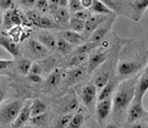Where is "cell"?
<instances>
[{"label": "cell", "mask_w": 148, "mask_h": 128, "mask_svg": "<svg viewBox=\"0 0 148 128\" xmlns=\"http://www.w3.org/2000/svg\"><path fill=\"white\" fill-rule=\"evenodd\" d=\"M26 16H27L29 23L36 27V25H37V22L39 21V18H40L42 15H40L38 11H36V10H32V11H27V12H26Z\"/></svg>", "instance_id": "obj_34"}, {"label": "cell", "mask_w": 148, "mask_h": 128, "mask_svg": "<svg viewBox=\"0 0 148 128\" xmlns=\"http://www.w3.org/2000/svg\"><path fill=\"white\" fill-rule=\"evenodd\" d=\"M0 46H3L4 49H6L14 57L20 56L18 46H17L16 43L12 42L11 39H8V38H5V37H0Z\"/></svg>", "instance_id": "obj_15"}, {"label": "cell", "mask_w": 148, "mask_h": 128, "mask_svg": "<svg viewBox=\"0 0 148 128\" xmlns=\"http://www.w3.org/2000/svg\"><path fill=\"white\" fill-rule=\"evenodd\" d=\"M93 0H81V4H82V7L83 9H89L92 5Z\"/></svg>", "instance_id": "obj_46"}, {"label": "cell", "mask_w": 148, "mask_h": 128, "mask_svg": "<svg viewBox=\"0 0 148 128\" xmlns=\"http://www.w3.org/2000/svg\"><path fill=\"white\" fill-rule=\"evenodd\" d=\"M83 123H84V116L82 115L81 111H78L77 114L72 115L66 128H81L83 126Z\"/></svg>", "instance_id": "obj_24"}, {"label": "cell", "mask_w": 148, "mask_h": 128, "mask_svg": "<svg viewBox=\"0 0 148 128\" xmlns=\"http://www.w3.org/2000/svg\"><path fill=\"white\" fill-rule=\"evenodd\" d=\"M107 55L108 51H97L88 59V72L94 71V68H97L100 63H103L107 60Z\"/></svg>", "instance_id": "obj_13"}, {"label": "cell", "mask_w": 148, "mask_h": 128, "mask_svg": "<svg viewBox=\"0 0 148 128\" xmlns=\"http://www.w3.org/2000/svg\"><path fill=\"white\" fill-rule=\"evenodd\" d=\"M18 70L22 74H28L31 71V67H32V62L27 59H21V60L17 62Z\"/></svg>", "instance_id": "obj_29"}, {"label": "cell", "mask_w": 148, "mask_h": 128, "mask_svg": "<svg viewBox=\"0 0 148 128\" xmlns=\"http://www.w3.org/2000/svg\"><path fill=\"white\" fill-rule=\"evenodd\" d=\"M91 12L99 14V15H112V10L107 4H104L99 0H93L91 7L88 9Z\"/></svg>", "instance_id": "obj_17"}, {"label": "cell", "mask_w": 148, "mask_h": 128, "mask_svg": "<svg viewBox=\"0 0 148 128\" xmlns=\"http://www.w3.org/2000/svg\"><path fill=\"white\" fill-rule=\"evenodd\" d=\"M11 20L14 26H22V12L17 9L11 10Z\"/></svg>", "instance_id": "obj_33"}, {"label": "cell", "mask_w": 148, "mask_h": 128, "mask_svg": "<svg viewBox=\"0 0 148 128\" xmlns=\"http://www.w3.org/2000/svg\"><path fill=\"white\" fill-rule=\"evenodd\" d=\"M28 48H29V51L37 57L47 56L48 55V51H49V49L45 45L42 44L39 40H34V39H31L28 42Z\"/></svg>", "instance_id": "obj_12"}, {"label": "cell", "mask_w": 148, "mask_h": 128, "mask_svg": "<svg viewBox=\"0 0 148 128\" xmlns=\"http://www.w3.org/2000/svg\"><path fill=\"white\" fill-rule=\"evenodd\" d=\"M69 7H70V10L73 14L80 11L81 9H83L82 4H81V0H69Z\"/></svg>", "instance_id": "obj_37"}, {"label": "cell", "mask_w": 148, "mask_h": 128, "mask_svg": "<svg viewBox=\"0 0 148 128\" xmlns=\"http://www.w3.org/2000/svg\"><path fill=\"white\" fill-rule=\"evenodd\" d=\"M45 110H47V105L39 99H36L34 101H32V105H31V117L44 114Z\"/></svg>", "instance_id": "obj_22"}, {"label": "cell", "mask_w": 148, "mask_h": 128, "mask_svg": "<svg viewBox=\"0 0 148 128\" xmlns=\"http://www.w3.org/2000/svg\"><path fill=\"white\" fill-rule=\"evenodd\" d=\"M146 115V111L142 106V103H135L132 101L127 109V121L129 122H135L137 120L142 118Z\"/></svg>", "instance_id": "obj_9"}, {"label": "cell", "mask_w": 148, "mask_h": 128, "mask_svg": "<svg viewBox=\"0 0 148 128\" xmlns=\"http://www.w3.org/2000/svg\"><path fill=\"white\" fill-rule=\"evenodd\" d=\"M54 18L55 22L61 27V26H66L69 25V21H70V15L69 11L66 10V7H59L54 12Z\"/></svg>", "instance_id": "obj_18"}, {"label": "cell", "mask_w": 148, "mask_h": 128, "mask_svg": "<svg viewBox=\"0 0 148 128\" xmlns=\"http://www.w3.org/2000/svg\"><path fill=\"white\" fill-rule=\"evenodd\" d=\"M84 23L86 21L80 20V18H76V17H72L69 21V27H70L71 31L73 32H77V33H81L82 31H84Z\"/></svg>", "instance_id": "obj_26"}, {"label": "cell", "mask_w": 148, "mask_h": 128, "mask_svg": "<svg viewBox=\"0 0 148 128\" xmlns=\"http://www.w3.org/2000/svg\"><path fill=\"white\" fill-rule=\"evenodd\" d=\"M20 128H33L32 126H29V125H23L22 127H20Z\"/></svg>", "instance_id": "obj_51"}, {"label": "cell", "mask_w": 148, "mask_h": 128, "mask_svg": "<svg viewBox=\"0 0 148 128\" xmlns=\"http://www.w3.org/2000/svg\"><path fill=\"white\" fill-rule=\"evenodd\" d=\"M113 21H114V20L112 18V20H109V21H105V22H103V23L100 25L99 27L91 34V37H89V42H93V43H100V42H103L104 37L107 35V33L109 32V29L112 28Z\"/></svg>", "instance_id": "obj_8"}, {"label": "cell", "mask_w": 148, "mask_h": 128, "mask_svg": "<svg viewBox=\"0 0 148 128\" xmlns=\"http://www.w3.org/2000/svg\"><path fill=\"white\" fill-rule=\"evenodd\" d=\"M42 72V67L38 65V63H32V67H31V74H40Z\"/></svg>", "instance_id": "obj_42"}, {"label": "cell", "mask_w": 148, "mask_h": 128, "mask_svg": "<svg viewBox=\"0 0 148 128\" xmlns=\"http://www.w3.org/2000/svg\"><path fill=\"white\" fill-rule=\"evenodd\" d=\"M109 74L108 73H99L98 76L94 78V81H93V84H94V87L98 88V89H102L104 88L105 85H107V83L109 82Z\"/></svg>", "instance_id": "obj_28"}, {"label": "cell", "mask_w": 148, "mask_h": 128, "mask_svg": "<svg viewBox=\"0 0 148 128\" xmlns=\"http://www.w3.org/2000/svg\"><path fill=\"white\" fill-rule=\"evenodd\" d=\"M38 40L42 43L43 45H45L47 48H48L49 50H55L56 49V40L54 35H51L50 33H47V32H44V33H40L38 35Z\"/></svg>", "instance_id": "obj_19"}, {"label": "cell", "mask_w": 148, "mask_h": 128, "mask_svg": "<svg viewBox=\"0 0 148 128\" xmlns=\"http://www.w3.org/2000/svg\"><path fill=\"white\" fill-rule=\"evenodd\" d=\"M87 60V54H75L70 60V66H81Z\"/></svg>", "instance_id": "obj_32"}, {"label": "cell", "mask_w": 148, "mask_h": 128, "mask_svg": "<svg viewBox=\"0 0 148 128\" xmlns=\"http://www.w3.org/2000/svg\"><path fill=\"white\" fill-rule=\"evenodd\" d=\"M65 76H66V82L69 84L76 83L78 81H81V79L86 76V68L82 67V66H76L75 68L67 71L65 73Z\"/></svg>", "instance_id": "obj_11"}, {"label": "cell", "mask_w": 148, "mask_h": 128, "mask_svg": "<svg viewBox=\"0 0 148 128\" xmlns=\"http://www.w3.org/2000/svg\"><path fill=\"white\" fill-rule=\"evenodd\" d=\"M147 92H148V74L143 73L136 82L135 95H134L132 101H135V103H142V99H143L145 94Z\"/></svg>", "instance_id": "obj_4"}, {"label": "cell", "mask_w": 148, "mask_h": 128, "mask_svg": "<svg viewBox=\"0 0 148 128\" xmlns=\"http://www.w3.org/2000/svg\"><path fill=\"white\" fill-rule=\"evenodd\" d=\"M104 128H118V127H116L115 125H113V123H110V125H107Z\"/></svg>", "instance_id": "obj_50"}, {"label": "cell", "mask_w": 148, "mask_h": 128, "mask_svg": "<svg viewBox=\"0 0 148 128\" xmlns=\"http://www.w3.org/2000/svg\"><path fill=\"white\" fill-rule=\"evenodd\" d=\"M0 9L5 10V11L14 9V0H0Z\"/></svg>", "instance_id": "obj_40"}, {"label": "cell", "mask_w": 148, "mask_h": 128, "mask_svg": "<svg viewBox=\"0 0 148 128\" xmlns=\"http://www.w3.org/2000/svg\"><path fill=\"white\" fill-rule=\"evenodd\" d=\"M36 27L37 28H42V29H53V28H61L59 25H58L55 21H53V20H50L49 17H47V16H43L42 15L40 16V18H39V21L37 22V25H36Z\"/></svg>", "instance_id": "obj_20"}, {"label": "cell", "mask_w": 148, "mask_h": 128, "mask_svg": "<svg viewBox=\"0 0 148 128\" xmlns=\"http://www.w3.org/2000/svg\"><path fill=\"white\" fill-rule=\"evenodd\" d=\"M48 1H49V10L53 14H54L56 10L60 7L59 4H58V0H48Z\"/></svg>", "instance_id": "obj_41"}, {"label": "cell", "mask_w": 148, "mask_h": 128, "mask_svg": "<svg viewBox=\"0 0 148 128\" xmlns=\"http://www.w3.org/2000/svg\"><path fill=\"white\" fill-rule=\"evenodd\" d=\"M148 9V0H136V3L134 5V10L136 14V21H138L141 18V16L143 15V12Z\"/></svg>", "instance_id": "obj_23"}, {"label": "cell", "mask_w": 148, "mask_h": 128, "mask_svg": "<svg viewBox=\"0 0 148 128\" xmlns=\"http://www.w3.org/2000/svg\"><path fill=\"white\" fill-rule=\"evenodd\" d=\"M62 38L67 40L69 43H71L73 45H81L84 43V37H82L80 33L73 31H65L62 32Z\"/></svg>", "instance_id": "obj_16"}, {"label": "cell", "mask_w": 148, "mask_h": 128, "mask_svg": "<svg viewBox=\"0 0 148 128\" xmlns=\"http://www.w3.org/2000/svg\"><path fill=\"white\" fill-rule=\"evenodd\" d=\"M131 128H143V126L140 125V123H134L131 126Z\"/></svg>", "instance_id": "obj_49"}, {"label": "cell", "mask_w": 148, "mask_h": 128, "mask_svg": "<svg viewBox=\"0 0 148 128\" xmlns=\"http://www.w3.org/2000/svg\"><path fill=\"white\" fill-rule=\"evenodd\" d=\"M142 68V62L137 60H121L118 65V77L130 78Z\"/></svg>", "instance_id": "obj_2"}, {"label": "cell", "mask_w": 148, "mask_h": 128, "mask_svg": "<svg viewBox=\"0 0 148 128\" xmlns=\"http://www.w3.org/2000/svg\"><path fill=\"white\" fill-rule=\"evenodd\" d=\"M91 11L88 9H81L80 11H77L73 14V17L76 18H80V20H83V21H87L89 17H91Z\"/></svg>", "instance_id": "obj_36"}, {"label": "cell", "mask_w": 148, "mask_h": 128, "mask_svg": "<svg viewBox=\"0 0 148 128\" xmlns=\"http://www.w3.org/2000/svg\"><path fill=\"white\" fill-rule=\"evenodd\" d=\"M22 106H23V103L21 100H15L12 103L8 104L5 108H3L1 111H0V121H3L4 123L14 122L17 118Z\"/></svg>", "instance_id": "obj_3"}, {"label": "cell", "mask_w": 148, "mask_h": 128, "mask_svg": "<svg viewBox=\"0 0 148 128\" xmlns=\"http://www.w3.org/2000/svg\"><path fill=\"white\" fill-rule=\"evenodd\" d=\"M108 20V15H91L86 23H84V32H86L87 37H91V34L96 31L100 25Z\"/></svg>", "instance_id": "obj_5"}, {"label": "cell", "mask_w": 148, "mask_h": 128, "mask_svg": "<svg viewBox=\"0 0 148 128\" xmlns=\"http://www.w3.org/2000/svg\"><path fill=\"white\" fill-rule=\"evenodd\" d=\"M3 17L4 16L1 15V12H0V25H3Z\"/></svg>", "instance_id": "obj_53"}, {"label": "cell", "mask_w": 148, "mask_h": 128, "mask_svg": "<svg viewBox=\"0 0 148 128\" xmlns=\"http://www.w3.org/2000/svg\"><path fill=\"white\" fill-rule=\"evenodd\" d=\"M31 105H32V101L28 100L27 103H26L22 106V109H21L20 114L17 116V118L14 121L12 128H20V127H22L23 125H26L31 120Z\"/></svg>", "instance_id": "obj_7"}, {"label": "cell", "mask_w": 148, "mask_h": 128, "mask_svg": "<svg viewBox=\"0 0 148 128\" xmlns=\"http://www.w3.org/2000/svg\"><path fill=\"white\" fill-rule=\"evenodd\" d=\"M64 108L66 111H71V110H75L78 108V103L76 100V97L73 95H70V97H66L65 101H64Z\"/></svg>", "instance_id": "obj_30"}, {"label": "cell", "mask_w": 148, "mask_h": 128, "mask_svg": "<svg viewBox=\"0 0 148 128\" xmlns=\"http://www.w3.org/2000/svg\"><path fill=\"white\" fill-rule=\"evenodd\" d=\"M88 128H98V127H94V126H92V127H88Z\"/></svg>", "instance_id": "obj_54"}, {"label": "cell", "mask_w": 148, "mask_h": 128, "mask_svg": "<svg viewBox=\"0 0 148 128\" xmlns=\"http://www.w3.org/2000/svg\"><path fill=\"white\" fill-rule=\"evenodd\" d=\"M65 73L66 71H64L62 68H56V70H54L50 74H49V77L47 78V87H49V88H55L58 87V85L60 84V82L62 81V77L65 76Z\"/></svg>", "instance_id": "obj_14"}, {"label": "cell", "mask_w": 148, "mask_h": 128, "mask_svg": "<svg viewBox=\"0 0 148 128\" xmlns=\"http://www.w3.org/2000/svg\"><path fill=\"white\" fill-rule=\"evenodd\" d=\"M143 73L148 74V62H147V65H146V68H145V72H143Z\"/></svg>", "instance_id": "obj_52"}, {"label": "cell", "mask_w": 148, "mask_h": 128, "mask_svg": "<svg viewBox=\"0 0 148 128\" xmlns=\"http://www.w3.org/2000/svg\"><path fill=\"white\" fill-rule=\"evenodd\" d=\"M11 63H12L11 60H0V71L4 70V68H6V67H9Z\"/></svg>", "instance_id": "obj_45"}, {"label": "cell", "mask_w": 148, "mask_h": 128, "mask_svg": "<svg viewBox=\"0 0 148 128\" xmlns=\"http://www.w3.org/2000/svg\"><path fill=\"white\" fill-rule=\"evenodd\" d=\"M37 3V0H21V4L26 7H33Z\"/></svg>", "instance_id": "obj_44"}, {"label": "cell", "mask_w": 148, "mask_h": 128, "mask_svg": "<svg viewBox=\"0 0 148 128\" xmlns=\"http://www.w3.org/2000/svg\"><path fill=\"white\" fill-rule=\"evenodd\" d=\"M31 121H32L36 126H43L47 121V116L44 114L38 115V116H33V117H31Z\"/></svg>", "instance_id": "obj_39"}, {"label": "cell", "mask_w": 148, "mask_h": 128, "mask_svg": "<svg viewBox=\"0 0 148 128\" xmlns=\"http://www.w3.org/2000/svg\"><path fill=\"white\" fill-rule=\"evenodd\" d=\"M136 78H129L126 82L119 85V89L114 97V114L120 115L126 109H129L130 104L132 103L135 95V87H136Z\"/></svg>", "instance_id": "obj_1"}, {"label": "cell", "mask_w": 148, "mask_h": 128, "mask_svg": "<svg viewBox=\"0 0 148 128\" xmlns=\"http://www.w3.org/2000/svg\"><path fill=\"white\" fill-rule=\"evenodd\" d=\"M114 88H115L114 82L109 79V82L107 83V85H105L104 88L100 89V93H99V95H98L97 100H98V101H102V100L112 98V95H113V93H114Z\"/></svg>", "instance_id": "obj_21"}, {"label": "cell", "mask_w": 148, "mask_h": 128, "mask_svg": "<svg viewBox=\"0 0 148 128\" xmlns=\"http://www.w3.org/2000/svg\"><path fill=\"white\" fill-rule=\"evenodd\" d=\"M112 110H113V99L112 98L98 101L97 108H96V112H97L99 123H103V121L110 115Z\"/></svg>", "instance_id": "obj_6"}, {"label": "cell", "mask_w": 148, "mask_h": 128, "mask_svg": "<svg viewBox=\"0 0 148 128\" xmlns=\"http://www.w3.org/2000/svg\"><path fill=\"white\" fill-rule=\"evenodd\" d=\"M56 50H59L61 54H69L73 50V44L69 43L64 38H59L56 40Z\"/></svg>", "instance_id": "obj_25"}, {"label": "cell", "mask_w": 148, "mask_h": 128, "mask_svg": "<svg viewBox=\"0 0 148 128\" xmlns=\"http://www.w3.org/2000/svg\"><path fill=\"white\" fill-rule=\"evenodd\" d=\"M99 46V43H93V42H84L83 44H81L80 46L75 50V54H88L89 51L94 48H98Z\"/></svg>", "instance_id": "obj_27"}, {"label": "cell", "mask_w": 148, "mask_h": 128, "mask_svg": "<svg viewBox=\"0 0 148 128\" xmlns=\"http://www.w3.org/2000/svg\"><path fill=\"white\" fill-rule=\"evenodd\" d=\"M58 4H59L60 7H66V5L69 4V0H58Z\"/></svg>", "instance_id": "obj_47"}, {"label": "cell", "mask_w": 148, "mask_h": 128, "mask_svg": "<svg viewBox=\"0 0 148 128\" xmlns=\"http://www.w3.org/2000/svg\"><path fill=\"white\" fill-rule=\"evenodd\" d=\"M71 117H72V115H70V114L61 115L55 122V128H66L69 122H70V120H71Z\"/></svg>", "instance_id": "obj_31"}, {"label": "cell", "mask_w": 148, "mask_h": 128, "mask_svg": "<svg viewBox=\"0 0 148 128\" xmlns=\"http://www.w3.org/2000/svg\"><path fill=\"white\" fill-rule=\"evenodd\" d=\"M37 10H39L40 12H45L49 10V1L48 0H37L36 3Z\"/></svg>", "instance_id": "obj_38"}, {"label": "cell", "mask_w": 148, "mask_h": 128, "mask_svg": "<svg viewBox=\"0 0 148 128\" xmlns=\"http://www.w3.org/2000/svg\"><path fill=\"white\" fill-rule=\"evenodd\" d=\"M27 76H28V79H29V81H31V82H33V83H40V82H42L40 74H31V73H28Z\"/></svg>", "instance_id": "obj_43"}, {"label": "cell", "mask_w": 148, "mask_h": 128, "mask_svg": "<svg viewBox=\"0 0 148 128\" xmlns=\"http://www.w3.org/2000/svg\"><path fill=\"white\" fill-rule=\"evenodd\" d=\"M96 95H97V88L94 84H88L82 92V101L87 108L91 109L94 101H96Z\"/></svg>", "instance_id": "obj_10"}, {"label": "cell", "mask_w": 148, "mask_h": 128, "mask_svg": "<svg viewBox=\"0 0 148 128\" xmlns=\"http://www.w3.org/2000/svg\"><path fill=\"white\" fill-rule=\"evenodd\" d=\"M5 95H6V93H5V90H4L3 88H0V103H3V101H4Z\"/></svg>", "instance_id": "obj_48"}, {"label": "cell", "mask_w": 148, "mask_h": 128, "mask_svg": "<svg viewBox=\"0 0 148 128\" xmlns=\"http://www.w3.org/2000/svg\"><path fill=\"white\" fill-rule=\"evenodd\" d=\"M3 25L6 29H11L12 27H15L12 23V20H11V10H8V11L5 12L4 17H3Z\"/></svg>", "instance_id": "obj_35"}]
</instances>
